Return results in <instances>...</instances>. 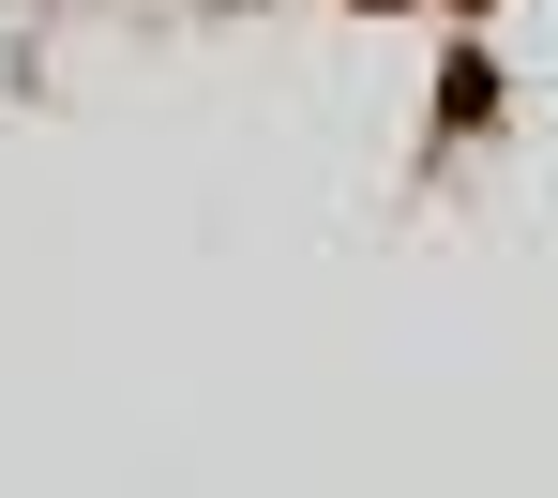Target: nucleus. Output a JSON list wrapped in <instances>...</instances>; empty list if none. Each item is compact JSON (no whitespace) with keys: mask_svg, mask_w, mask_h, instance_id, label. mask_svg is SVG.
Listing matches in <instances>:
<instances>
[{"mask_svg":"<svg viewBox=\"0 0 558 498\" xmlns=\"http://www.w3.org/2000/svg\"><path fill=\"white\" fill-rule=\"evenodd\" d=\"M483 121H498V46L453 31V61H438V136H483Z\"/></svg>","mask_w":558,"mask_h":498,"instance_id":"f257e3e1","label":"nucleus"},{"mask_svg":"<svg viewBox=\"0 0 558 498\" xmlns=\"http://www.w3.org/2000/svg\"><path fill=\"white\" fill-rule=\"evenodd\" d=\"M438 15H468V31H483V15H498V0H438Z\"/></svg>","mask_w":558,"mask_h":498,"instance_id":"f03ea898","label":"nucleus"},{"mask_svg":"<svg viewBox=\"0 0 558 498\" xmlns=\"http://www.w3.org/2000/svg\"><path fill=\"white\" fill-rule=\"evenodd\" d=\"M348 15H408V0H348Z\"/></svg>","mask_w":558,"mask_h":498,"instance_id":"7ed1b4c3","label":"nucleus"}]
</instances>
